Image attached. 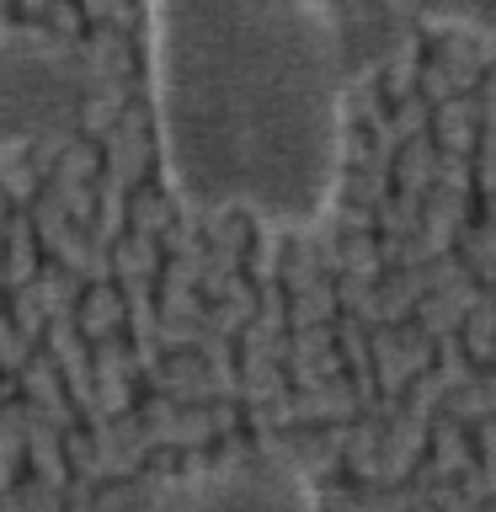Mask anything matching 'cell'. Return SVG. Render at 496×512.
Wrapping results in <instances>:
<instances>
[{"mask_svg": "<svg viewBox=\"0 0 496 512\" xmlns=\"http://www.w3.org/2000/svg\"><path fill=\"white\" fill-rule=\"evenodd\" d=\"M91 70L64 38L0 27V128H38L80 112Z\"/></svg>", "mask_w": 496, "mask_h": 512, "instance_id": "cell-1", "label": "cell"}, {"mask_svg": "<svg viewBox=\"0 0 496 512\" xmlns=\"http://www.w3.org/2000/svg\"><path fill=\"white\" fill-rule=\"evenodd\" d=\"M432 182H438V150L427 139H406V150H400V187L411 198H422Z\"/></svg>", "mask_w": 496, "mask_h": 512, "instance_id": "cell-2", "label": "cell"}, {"mask_svg": "<svg viewBox=\"0 0 496 512\" xmlns=\"http://www.w3.org/2000/svg\"><path fill=\"white\" fill-rule=\"evenodd\" d=\"M118 326H123V299L112 294V288H91L86 310H80V331L102 336V331H118Z\"/></svg>", "mask_w": 496, "mask_h": 512, "instance_id": "cell-3", "label": "cell"}, {"mask_svg": "<svg viewBox=\"0 0 496 512\" xmlns=\"http://www.w3.org/2000/svg\"><path fill=\"white\" fill-rule=\"evenodd\" d=\"M32 256H38V251H32V230L11 219V240H6V278L11 283H27L32 278V267H38Z\"/></svg>", "mask_w": 496, "mask_h": 512, "instance_id": "cell-4", "label": "cell"}, {"mask_svg": "<svg viewBox=\"0 0 496 512\" xmlns=\"http://www.w3.org/2000/svg\"><path fill=\"white\" fill-rule=\"evenodd\" d=\"M491 331H496V304H486V299H475V320H470V336H464V342H470V352L480 363L491 358L496 352V342H491Z\"/></svg>", "mask_w": 496, "mask_h": 512, "instance_id": "cell-5", "label": "cell"}, {"mask_svg": "<svg viewBox=\"0 0 496 512\" xmlns=\"http://www.w3.org/2000/svg\"><path fill=\"white\" fill-rule=\"evenodd\" d=\"M326 315H331V288H304L299 304H294V320L310 326V320H326Z\"/></svg>", "mask_w": 496, "mask_h": 512, "instance_id": "cell-6", "label": "cell"}, {"mask_svg": "<svg viewBox=\"0 0 496 512\" xmlns=\"http://www.w3.org/2000/svg\"><path fill=\"white\" fill-rule=\"evenodd\" d=\"M0 224H6V203H0Z\"/></svg>", "mask_w": 496, "mask_h": 512, "instance_id": "cell-7", "label": "cell"}, {"mask_svg": "<svg viewBox=\"0 0 496 512\" xmlns=\"http://www.w3.org/2000/svg\"><path fill=\"white\" fill-rule=\"evenodd\" d=\"M427 6H443V0H427Z\"/></svg>", "mask_w": 496, "mask_h": 512, "instance_id": "cell-8", "label": "cell"}]
</instances>
